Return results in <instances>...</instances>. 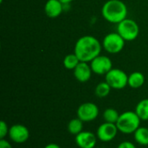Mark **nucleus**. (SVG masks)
Segmentation results:
<instances>
[{"label": "nucleus", "instance_id": "nucleus-1", "mask_svg": "<svg viewBox=\"0 0 148 148\" xmlns=\"http://www.w3.org/2000/svg\"><path fill=\"white\" fill-rule=\"evenodd\" d=\"M102 44L95 36L86 35L80 37L75 45L74 53L83 62H90L101 55Z\"/></svg>", "mask_w": 148, "mask_h": 148}, {"label": "nucleus", "instance_id": "nucleus-2", "mask_svg": "<svg viewBox=\"0 0 148 148\" xmlns=\"http://www.w3.org/2000/svg\"><path fill=\"white\" fill-rule=\"evenodd\" d=\"M127 7L121 0H108L101 8V15L105 20L118 24L127 18Z\"/></svg>", "mask_w": 148, "mask_h": 148}, {"label": "nucleus", "instance_id": "nucleus-3", "mask_svg": "<svg viewBox=\"0 0 148 148\" xmlns=\"http://www.w3.org/2000/svg\"><path fill=\"white\" fill-rule=\"evenodd\" d=\"M141 120L134 111H126L120 114L116 122L119 132L124 134H132L140 127Z\"/></svg>", "mask_w": 148, "mask_h": 148}, {"label": "nucleus", "instance_id": "nucleus-4", "mask_svg": "<svg viewBox=\"0 0 148 148\" xmlns=\"http://www.w3.org/2000/svg\"><path fill=\"white\" fill-rule=\"evenodd\" d=\"M117 32L125 41H134L140 34V28L134 20L126 18L117 24Z\"/></svg>", "mask_w": 148, "mask_h": 148}, {"label": "nucleus", "instance_id": "nucleus-5", "mask_svg": "<svg viewBox=\"0 0 148 148\" xmlns=\"http://www.w3.org/2000/svg\"><path fill=\"white\" fill-rule=\"evenodd\" d=\"M125 40L118 32L108 33L103 38L102 48L109 54L120 53L125 47Z\"/></svg>", "mask_w": 148, "mask_h": 148}, {"label": "nucleus", "instance_id": "nucleus-6", "mask_svg": "<svg viewBox=\"0 0 148 148\" xmlns=\"http://www.w3.org/2000/svg\"><path fill=\"white\" fill-rule=\"evenodd\" d=\"M105 81L114 89H122L128 85V75L120 69H112L105 75Z\"/></svg>", "mask_w": 148, "mask_h": 148}, {"label": "nucleus", "instance_id": "nucleus-7", "mask_svg": "<svg viewBox=\"0 0 148 148\" xmlns=\"http://www.w3.org/2000/svg\"><path fill=\"white\" fill-rule=\"evenodd\" d=\"M99 108L95 103L85 102L79 106L76 114L77 117L83 122H92L99 115Z\"/></svg>", "mask_w": 148, "mask_h": 148}, {"label": "nucleus", "instance_id": "nucleus-8", "mask_svg": "<svg viewBox=\"0 0 148 148\" xmlns=\"http://www.w3.org/2000/svg\"><path fill=\"white\" fill-rule=\"evenodd\" d=\"M118 128L116 124L103 122L96 130V136L99 140L102 142H110L115 139L118 134Z\"/></svg>", "mask_w": 148, "mask_h": 148}, {"label": "nucleus", "instance_id": "nucleus-9", "mask_svg": "<svg viewBox=\"0 0 148 148\" xmlns=\"http://www.w3.org/2000/svg\"><path fill=\"white\" fill-rule=\"evenodd\" d=\"M90 67L93 73L103 75L113 69V63L108 56L100 55L90 62Z\"/></svg>", "mask_w": 148, "mask_h": 148}, {"label": "nucleus", "instance_id": "nucleus-10", "mask_svg": "<svg viewBox=\"0 0 148 148\" xmlns=\"http://www.w3.org/2000/svg\"><path fill=\"white\" fill-rule=\"evenodd\" d=\"M8 136L12 142L16 144H23L29 138V131L24 125L15 124L10 127Z\"/></svg>", "mask_w": 148, "mask_h": 148}, {"label": "nucleus", "instance_id": "nucleus-11", "mask_svg": "<svg viewBox=\"0 0 148 148\" xmlns=\"http://www.w3.org/2000/svg\"><path fill=\"white\" fill-rule=\"evenodd\" d=\"M97 136L92 132L82 131L75 136V143L80 148H95L97 144Z\"/></svg>", "mask_w": 148, "mask_h": 148}, {"label": "nucleus", "instance_id": "nucleus-12", "mask_svg": "<svg viewBox=\"0 0 148 148\" xmlns=\"http://www.w3.org/2000/svg\"><path fill=\"white\" fill-rule=\"evenodd\" d=\"M92 69L88 62H81L74 69V76L80 82H87L92 76Z\"/></svg>", "mask_w": 148, "mask_h": 148}, {"label": "nucleus", "instance_id": "nucleus-13", "mask_svg": "<svg viewBox=\"0 0 148 148\" xmlns=\"http://www.w3.org/2000/svg\"><path fill=\"white\" fill-rule=\"evenodd\" d=\"M64 4L59 0H48L44 6V11L47 16L50 18L58 17L63 11Z\"/></svg>", "mask_w": 148, "mask_h": 148}, {"label": "nucleus", "instance_id": "nucleus-14", "mask_svg": "<svg viewBox=\"0 0 148 148\" xmlns=\"http://www.w3.org/2000/svg\"><path fill=\"white\" fill-rule=\"evenodd\" d=\"M145 75L141 72H134L128 75V86L132 88H139L145 83Z\"/></svg>", "mask_w": 148, "mask_h": 148}, {"label": "nucleus", "instance_id": "nucleus-15", "mask_svg": "<svg viewBox=\"0 0 148 148\" xmlns=\"http://www.w3.org/2000/svg\"><path fill=\"white\" fill-rule=\"evenodd\" d=\"M135 142L140 146H148V128L140 127L134 134Z\"/></svg>", "mask_w": 148, "mask_h": 148}, {"label": "nucleus", "instance_id": "nucleus-16", "mask_svg": "<svg viewBox=\"0 0 148 148\" xmlns=\"http://www.w3.org/2000/svg\"><path fill=\"white\" fill-rule=\"evenodd\" d=\"M141 121H148V99H143L138 102L134 111Z\"/></svg>", "mask_w": 148, "mask_h": 148}, {"label": "nucleus", "instance_id": "nucleus-17", "mask_svg": "<svg viewBox=\"0 0 148 148\" xmlns=\"http://www.w3.org/2000/svg\"><path fill=\"white\" fill-rule=\"evenodd\" d=\"M83 121H81L78 117L77 118H74L72 119L69 124H68V131L69 132V134L76 136L77 134H79L81 132L83 131Z\"/></svg>", "mask_w": 148, "mask_h": 148}, {"label": "nucleus", "instance_id": "nucleus-18", "mask_svg": "<svg viewBox=\"0 0 148 148\" xmlns=\"http://www.w3.org/2000/svg\"><path fill=\"white\" fill-rule=\"evenodd\" d=\"M111 89H112V88L110 87V85L105 81V82H100L95 87V94L99 98H105V97H107L110 94Z\"/></svg>", "mask_w": 148, "mask_h": 148}, {"label": "nucleus", "instance_id": "nucleus-19", "mask_svg": "<svg viewBox=\"0 0 148 148\" xmlns=\"http://www.w3.org/2000/svg\"><path fill=\"white\" fill-rule=\"evenodd\" d=\"M120 114H119V112L116 109H114L113 108H108L103 112L102 117H103L105 122L116 124V122L120 117Z\"/></svg>", "mask_w": 148, "mask_h": 148}, {"label": "nucleus", "instance_id": "nucleus-20", "mask_svg": "<svg viewBox=\"0 0 148 148\" xmlns=\"http://www.w3.org/2000/svg\"><path fill=\"white\" fill-rule=\"evenodd\" d=\"M80 62H81V61L79 60V58L77 57V56L75 53L67 55L64 57V59H63V66L67 69H72V70H74L75 69V67Z\"/></svg>", "mask_w": 148, "mask_h": 148}, {"label": "nucleus", "instance_id": "nucleus-21", "mask_svg": "<svg viewBox=\"0 0 148 148\" xmlns=\"http://www.w3.org/2000/svg\"><path fill=\"white\" fill-rule=\"evenodd\" d=\"M9 130H10V127H8L7 123L4 121H2L0 123V140L5 139V137L8 136Z\"/></svg>", "mask_w": 148, "mask_h": 148}, {"label": "nucleus", "instance_id": "nucleus-22", "mask_svg": "<svg viewBox=\"0 0 148 148\" xmlns=\"http://www.w3.org/2000/svg\"><path fill=\"white\" fill-rule=\"evenodd\" d=\"M117 148H137V147H136V146H135L133 142L128 141V140H126V141H122V142H121V143L118 145Z\"/></svg>", "mask_w": 148, "mask_h": 148}, {"label": "nucleus", "instance_id": "nucleus-23", "mask_svg": "<svg viewBox=\"0 0 148 148\" xmlns=\"http://www.w3.org/2000/svg\"><path fill=\"white\" fill-rule=\"evenodd\" d=\"M0 148H12L11 144L5 139L0 140Z\"/></svg>", "mask_w": 148, "mask_h": 148}, {"label": "nucleus", "instance_id": "nucleus-24", "mask_svg": "<svg viewBox=\"0 0 148 148\" xmlns=\"http://www.w3.org/2000/svg\"><path fill=\"white\" fill-rule=\"evenodd\" d=\"M44 148H61V147L56 143H49V144L46 145Z\"/></svg>", "mask_w": 148, "mask_h": 148}, {"label": "nucleus", "instance_id": "nucleus-25", "mask_svg": "<svg viewBox=\"0 0 148 148\" xmlns=\"http://www.w3.org/2000/svg\"><path fill=\"white\" fill-rule=\"evenodd\" d=\"M59 1H61L63 4H68V3H71L72 1H74V0H59Z\"/></svg>", "mask_w": 148, "mask_h": 148}, {"label": "nucleus", "instance_id": "nucleus-26", "mask_svg": "<svg viewBox=\"0 0 148 148\" xmlns=\"http://www.w3.org/2000/svg\"><path fill=\"white\" fill-rule=\"evenodd\" d=\"M95 148H102V147H95Z\"/></svg>", "mask_w": 148, "mask_h": 148}]
</instances>
